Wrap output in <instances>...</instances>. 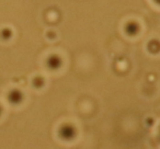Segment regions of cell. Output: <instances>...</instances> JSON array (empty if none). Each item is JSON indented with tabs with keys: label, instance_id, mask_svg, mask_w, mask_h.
I'll return each instance as SVG.
<instances>
[{
	"label": "cell",
	"instance_id": "cell-1",
	"mask_svg": "<svg viewBox=\"0 0 160 149\" xmlns=\"http://www.w3.org/2000/svg\"><path fill=\"white\" fill-rule=\"evenodd\" d=\"M8 100H9L12 104H18V103L22 100V96H21V93L19 91L13 90V91L10 92L9 96H8Z\"/></svg>",
	"mask_w": 160,
	"mask_h": 149
},
{
	"label": "cell",
	"instance_id": "cell-2",
	"mask_svg": "<svg viewBox=\"0 0 160 149\" xmlns=\"http://www.w3.org/2000/svg\"><path fill=\"white\" fill-rule=\"evenodd\" d=\"M156 1H157L158 3H160V0H156Z\"/></svg>",
	"mask_w": 160,
	"mask_h": 149
},
{
	"label": "cell",
	"instance_id": "cell-3",
	"mask_svg": "<svg viewBox=\"0 0 160 149\" xmlns=\"http://www.w3.org/2000/svg\"><path fill=\"white\" fill-rule=\"evenodd\" d=\"M0 114H1V107H0Z\"/></svg>",
	"mask_w": 160,
	"mask_h": 149
}]
</instances>
